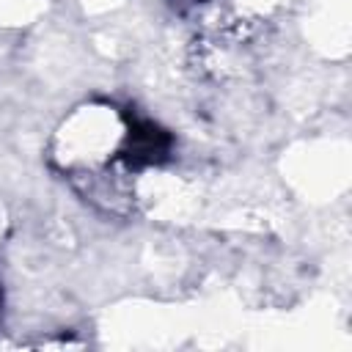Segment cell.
Returning a JSON list of instances; mask_svg holds the SVG:
<instances>
[{
  "label": "cell",
  "instance_id": "cell-1",
  "mask_svg": "<svg viewBox=\"0 0 352 352\" xmlns=\"http://www.w3.org/2000/svg\"><path fill=\"white\" fill-rule=\"evenodd\" d=\"M132 146L129 116L107 99H85L74 104L52 129L50 160L74 182H99L121 173Z\"/></svg>",
  "mask_w": 352,
  "mask_h": 352
},
{
  "label": "cell",
  "instance_id": "cell-2",
  "mask_svg": "<svg viewBox=\"0 0 352 352\" xmlns=\"http://www.w3.org/2000/svg\"><path fill=\"white\" fill-rule=\"evenodd\" d=\"M311 33L333 55L346 52L349 41V8L346 0H314L311 8Z\"/></svg>",
  "mask_w": 352,
  "mask_h": 352
},
{
  "label": "cell",
  "instance_id": "cell-3",
  "mask_svg": "<svg viewBox=\"0 0 352 352\" xmlns=\"http://www.w3.org/2000/svg\"><path fill=\"white\" fill-rule=\"evenodd\" d=\"M50 0H0V33L6 30H25L36 25Z\"/></svg>",
  "mask_w": 352,
  "mask_h": 352
},
{
  "label": "cell",
  "instance_id": "cell-4",
  "mask_svg": "<svg viewBox=\"0 0 352 352\" xmlns=\"http://www.w3.org/2000/svg\"><path fill=\"white\" fill-rule=\"evenodd\" d=\"M234 6L239 16L258 22V19H270L272 14H278L286 6V0H234Z\"/></svg>",
  "mask_w": 352,
  "mask_h": 352
},
{
  "label": "cell",
  "instance_id": "cell-5",
  "mask_svg": "<svg viewBox=\"0 0 352 352\" xmlns=\"http://www.w3.org/2000/svg\"><path fill=\"white\" fill-rule=\"evenodd\" d=\"M3 228H6V217H3V209H0V236H3Z\"/></svg>",
  "mask_w": 352,
  "mask_h": 352
}]
</instances>
